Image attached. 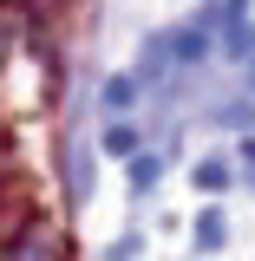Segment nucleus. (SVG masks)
<instances>
[{"label":"nucleus","instance_id":"nucleus-1","mask_svg":"<svg viewBox=\"0 0 255 261\" xmlns=\"http://www.w3.org/2000/svg\"><path fill=\"white\" fill-rule=\"evenodd\" d=\"M105 111H131V105H137V79H125V72H118V79H105Z\"/></svg>","mask_w":255,"mask_h":261},{"label":"nucleus","instance_id":"nucleus-2","mask_svg":"<svg viewBox=\"0 0 255 261\" xmlns=\"http://www.w3.org/2000/svg\"><path fill=\"white\" fill-rule=\"evenodd\" d=\"M131 150H137V130L111 118V124H105V157H131Z\"/></svg>","mask_w":255,"mask_h":261},{"label":"nucleus","instance_id":"nucleus-3","mask_svg":"<svg viewBox=\"0 0 255 261\" xmlns=\"http://www.w3.org/2000/svg\"><path fill=\"white\" fill-rule=\"evenodd\" d=\"M196 248H223V209H203L196 216Z\"/></svg>","mask_w":255,"mask_h":261},{"label":"nucleus","instance_id":"nucleus-4","mask_svg":"<svg viewBox=\"0 0 255 261\" xmlns=\"http://www.w3.org/2000/svg\"><path fill=\"white\" fill-rule=\"evenodd\" d=\"M170 53H177V59H203V53H210V39H203V27H183L177 39H170Z\"/></svg>","mask_w":255,"mask_h":261},{"label":"nucleus","instance_id":"nucleus-5","mask_svg":"<svg viewBox=\"0 0 255 261\" xmlns=\"http://www.w3.org/2000/svg\"><path fill=\"white\" fill-rule=\"evenodd\" d=\"M223 176H229L223 157H203V163H196V183H203V190H223Z\"/></svg>","mask_w":255,"mask_h":261},{"label":"nucleus","instance_id":"nucleus-6","mask_svg":"<svg viewBox=\"0 0 255 261\" xmlns=\"http://www.w3.org/2000/svg\"><path fill=\"white\" fill-rule=\"evenodd\" d=\"M131 183L151 190V183H157V157H137V163H131Z\"/></svg>","mask_w":255,"mask_h":261},{"label":"nucleus","instance_id":"nucleus-7","mask_svg":"<svg viewBox=\"0 0 255 261\" xmlns=\"http://www.w3.org/2000/svg\"><path fill=\"white\" fill-rule=\"evenodd\" d=\"M137 255H144V242H137V235H125L118 248H105V261H137Z\"/></svg>","mask_w":255,"mask_h":261},{"label":"nucleus","instance_id":"nucleus-8","mask_svg":"<svg viewBox=\"0 0 255 261\" xmlns=\"http://www.w3.org/2000/svg\"><path fill=\"white\" fill-rule=\"evenodd\" d=\"M242 157H249V163H255V137H249V144H242Z\"/></svg>","mask_w":255,"mask_h":261}]
</instances>
